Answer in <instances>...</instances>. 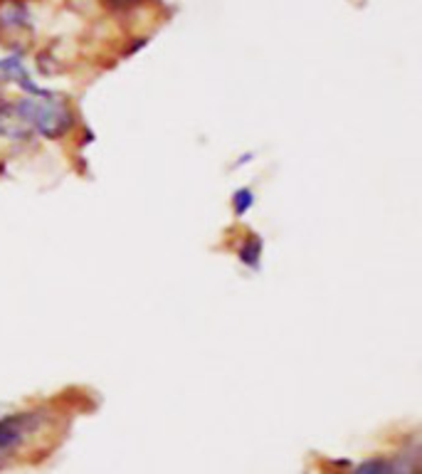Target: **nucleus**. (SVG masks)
<instances>
[{
    "instance_id": "obj_5",
    "label": "nucleus",
    "mask_w": 422,
    "mask_h": 474,
    "mask_svg": "<svg viewBox=\"0 0 422 474\" xmlns=\"http://www.w3.org/2000/svg\"><path fill=\"white\" fill-rule=\"evenodd\" d=\"M262 250H265V248H262V240H259L257 235H249L240 245V250H237V259H240L245 267L257 269V267H259V259H262Z\"/></svg>"
},
{
    "instance_id": "obj_4",
    "label": "nucleus",
    "mask_w": 422,
    "mask_h": 474,
    "mask_svg": "<svg viewBox=\"0 0 422 474\" xmlns=\"http://www.w3.org/2000/svg\"><path fill=\"white\" fill-rule=\"evenodd\" d=\"M30 23V13H27L26 3L20 0H5L0 5V27L5 30H20V27H27Z\"/></svg>"
},
{
    "instance_id": "obj_1",
    "label": "nucleus",
    "mask_w": 422,
    "mask_h": 474,
    "mask_svg": "<svg viewBox=\"0 0 422 474\" xmlns=\"http://www.w3.org/2000/svg\"><path fill=\"white\" fill-rule=\"evenodd\" d=\"M10 107L17 121L26 126V132L40 133L42 139H52V142L62 139L75 126V114L67 107V101L58 94L45 92L40 87Z\"/></svg>"
},
{
    "instance_id": "obj_7",
    "label": "nucleus",
    "mask_w": 422,
    "mask_h": 474,
    "mask_svg": "<svg viewBox=\"0 0 422 474\" xmlns=\"http://www.w3.org/2000/svg\"><path fill=\"white\" fill-rule=\"evenodd\" d=\"M136 3H141V0H107V5H111V8H119V10L133 8Z\"/></svg>"
},
{
    "instance_id": "obj_6",
    "label": "nucleus",
    "mask_w": 422,
    "mask_h": 474,
    "mask_svg": "<svg viewBox=\"0 0 422 474\" xmlns=\"http://www.w3.org/2000/svg\"><path fill=\"white\" fill-rule=\"evenodd\" d=\"M255 205V193L249 191V188H240V191H235L232 195V210H235V216L242 217L245 213H249Z\"/></svg>"
},
{
    "instance_id": "obj_2",
    "label": "nucleus",
    "mask_w": 422,
    "mask_h": 474,
    "mask_svg": "<svg viewBox=\"0 0 422 474\" xmlns=\"http://www.w3.org/2000/svg\"><path fill=\"white\" fill-rule=\"evenodd\" d=\"M40 413H13V416L0 417V459L13 455L27 435L40 427Z\"/></svg>"
},
{
    "instance_id": "obj_3",
    "label": "nucleus",
    "mask_w": 422,
    "mask_h": 474,
    "mask_svg": "<svg viewBox=\"0 0 422 474\" xmlns=\"http://www.w3.org/2000/svg\"><path fill=\"white\" fill-rule=\"evenodd\" d=\"M353 474H417V452H406L397 458H371L358 465Z\"/></svg>"
}]
</instances>
